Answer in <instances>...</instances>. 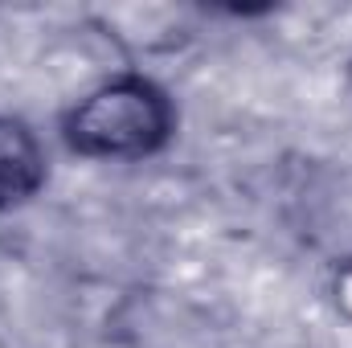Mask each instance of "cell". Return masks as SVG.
I'll use <instances>...</instances> for the list:
<instances>
[{
    "label": "cell",
    "mask_w": 352,
    "mask_h": 348,
    "mask_svg": "<svg viewBox=\"0 0 352 348\" xmlns=\"http://www.w3.org/2000/svg\"><path fill=\"white\" fill-rule=\"evenodd\" d=\"M173 131L176 111L168 94L140 74L98 87L62 119L66 144L90 160H144L160 152Z\"/></svg>",
    "instance_id": "1"
},
{
    "label": "cell",
    "mask_w": 352,
    "mask_h": 348,
    "mask_svg": "<svg viewBox=\"0 0 352 348\" xmlns=\"http://www.w3.org/2000/svg\"><path fill=\"white\" fill-rule=\"evenodd\" d=\"M45 180V152L37 135L21 123L0 115V213L29 201Z\"/></svg>",
    "instance_id": "2"
}]
</instances>
